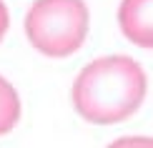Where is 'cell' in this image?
I'll return each instance as SVG.
<instances>
[{
	"label": "cell",
	"mask_w": 153,
	"mask_h": 148,
	"mask_svg": "<svg viewBox=\"0 0 153 148\" xmlns=\"http://www.w3.org/2000/svg\"><path fill=\"white\" fill-rule=\"evenodd\" d=\"M118 23L131 43L153 50V0H123Z\"/></svg>",
	"instance_id": "3957f363"
},
{
	"label": "cell",
	"mask_w": 153,
	"mask_h": 148,
	"mask_svg": "<svg viewBox=\"0 0 153 148\" xmlns=\"http://www.w3.org/2000/svg\"><path fill=\"white\" fill-rule=\"evenodd\" d=\"M108 148H153V138H148V136H128V138H118L116 143H111Z\"/></svg>",
	"instance_id": "5b68a950"
},
{
	"label": "cell",
	"mask_w": 153,
	"mask_h": 148,
	"mask_svg": "<svg viewBox=\"0 0 153 148\" xmlns=\"http://www.w3.org/2000/svg\"><path fill=\"white\" fill-rule=\"evenodd\" d=\"M20 118V98H18L15 88L0 75V136L13 131Z\"/></svg>",
	"instance_id": "277c9868"
},
{
	"label": "cell",
	"mask_w": 153,
	"mask_h": 148,
	"mask_svg": "<svg viewBox=\"0 0 153 148\" xmlns=\"http://www.w3.org/2000/svg\"><path fill=\"white\" fill-rule=\"evenodd\" d=\"M25 33L43 55L65 58L85 40L88 8L83 0H35L25 18Z\"/></svg>",
	"instance_id": "7a4b0ae2"
},
{
	"label": "cell",
	"mask_w": 153,
	"mask_h": 148,
	"mask_svg": "<svg viewBox=\"0 0 153 148\" xmlns=\"http://www.w3.org/2000/svg\"><path fill=\"white\" fill-rule=\"evenodd\" d=\"M146 98V73L128 55L98 58L80 70L73 86V106L98 126L131 118Z\"/></svg>",
	"instance_id": "6da1fadb"
},
{
	"label": "cell",
	"mask_w": 153,
	"mask_h": 148,
	"mask_svg": "<svg viewBox=\"0 0 153 148\" xmlns=\"http://www.w3.org/2000/svg\"><path fill=\"white\" fill-rule=\"evenodd\" d=\"M8 25H10V15H8V8H5V3L0 0V40L5 38V33H8Z\"/></svg>",
	"instance_id": "8992f818"
}]
</instances>
